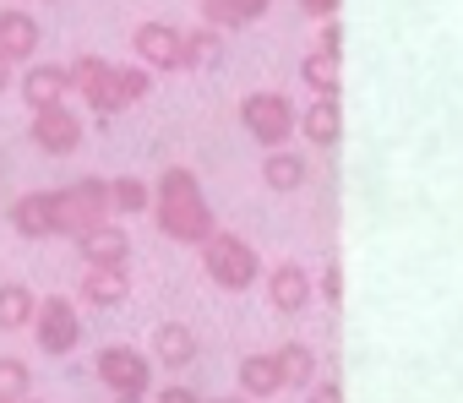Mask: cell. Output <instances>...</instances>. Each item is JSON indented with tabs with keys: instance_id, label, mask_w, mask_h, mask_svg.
I'll use <instances>...</instances> for the list:
<instances>
[{
	"instance_id": "1",
	"label": "cell",
	"mask_w": 463,
	"mask_h": 403,
	"mask_svg": "<svg viewBox=\"0 0 463 403\" xmlns=\"http://www.w3.org/2000/svg\"><path fill=\"white\" fill-rule=\"evenodd\" d=\"M147 208H158V230H164L169 240H180V246H202V240L218 230L207 196H202V185H196V174H191L185 164H175V169L158 174V191H153Z\"/></svg>"
},
{
	"instance_id": "2",
	"label": "cell",
	"mask_w": 463,
	"mask_h": 403,
	"mask_svg": "<svg viewBox=\"0 0 463 403\" xmlns=\"http://www.w3.org/2000/svg\"><path fill=\"white\" fill-rule=\"evenodd\" d=\"M66 82H71L99 115H120V109L142 104L147 88H153V77H147L142 66H115V61H104V55H77V61L66 66Z\"/></svg>"
},
{
	"instance_id": "3",
	"label": "cell",
	"mask_w": 463,
	"mask_h": 403,
	"mask_svg": "<svg viewBox=\"0 0 463 403\" xmlns=\"http://www.w3.org/2000/svg\"><path fill=\"white\" fill-rule=\"evenodd\" d=\"M202 273L218 284V289H251L257 278H262V257H257V246L246 240V235H235V230H213L207 240H202Z\"/></svg>"
},
{
	"instance_id": "4",
	"label": "cell",
	"mask_w": 463,
	"mask_h": 403,
	"mask_svg": "<svg viewBox=\"0 0 463 403\" xmlns=\"http://www.w3.org/2000/svg\"><path fill=\"white\" fill-rule=\"evenodd\" d=\"M50 208H55V235H71L77 240L82 230H93V224L109 219V191H104L99 174H77L71 185L50 191Z\"/></svg>"
},
{
	"instance_id": "5",
	"label": "cell",
	"mask_w": 463,
	"mask_h": 403,
	"mask_svg": "<svg viewBox=\"0 0 463 403\" xmlns=\"http://www.w3.org/2000/svg\"><path fill=\"white\" fill-rule=\"evenodd\" d=\"M295 104H289V93H279V88H257V93H246L241 98V126H246V136L257 142V147H289V131H295Z\"/></svg>"
},
{
	"instance_id": "6",
	"label": "cell",
	"mask_w": 463,
	"mask_h": 403,
	"mask_svg": "<svg viewBox=\"0 0 463 403\" xmlns=\"http://www.w3.org/2000/svg\"><path fill=\"white\" fill-rule=\"evenodd\" d=\"M28 327H33V338H39L44 354H71L82 343V316H77L71 295H44L33 305V322Z\"/></svg>"
},
{
	"instance_id": "7",
	"label": "cell",
	"mask_w": 463,
	"mask_h": 403,
	"mask_svg": "<svg viewBox=\"0 0 463 403\" xmlns=\"http://www.w3.org/2000/svg\"><path fill=\"white\" fill-rule=\"evenodd\" d=\"M99 381L115 398H142L153 387V360L131 343H109V349H99Z\"/></svg>"
},
{
	"instance_id": "8",
	"label": "cell",
	"mask_w": 463,
	"mask_h": 403,
	"mask_svg": "<svg viewBox=\"0 0 463 403\" xmlns=\"http://www.w3.org/2000/svg\"><path fill=\"white\" fill-rule=\"evenodd\" d=\"M131 55L147 77L153 71H180V28L175 23H142L131 33Z\"/></svg>"
},
{
	"instance_id": "9",
	"label": "cell",
	"mask_w": 463,
	"mask_h": 403,
	"mask_svg": "<svg viewBox=\"0 0 463 403\" xmlns=\"http://www.w3.org/2000/svg\"><path fill=\"white\" fill-rule=\"evenodd\" d=\"M28 136H33V147H44V153H77V147H82V120H77V109H71V104L33 109Z\"/></svg>"
},
{
	"instance_id": "10",
	"label": "cell",
	"mask_w": 463,
	"mask_h": 403,
	"mask_svg": "<svg viewBox=\"0 0 463 403\" xmlns=\"http://www.w3.org/2000/svg\"><path fill=\"white\" fill-rule=\"evenodd\" d=\"M77 251H82L88 267H126L131 262V235H126L120 219H104V224L77 235Z\"/></svg>"
},
{
	"instance_id": "11",
	"label": "cell",
	"mask_w": 463,
	"mask_h": 403,
	"mask_svg": "<svg viewBox=\"0 0 463 403\" xmlns=\"http://www.w3.org/2000/svg\"><path fill=\"white\" fill-rule=\"evenodd\" d=\"M311 273L300 267V262H273L268 267V305L273 311H284V316H295V311H306L311 305Z\"/></svg>"
},
{
	"instance_id": "12",
	"label": "cell",
	"mask_w": 463,
	"mask_h": 403,
	"mask_svg": "<svg viewBox=\"0 0 463 403\" xmlns=\"http://www.w3.org/2000/svg\"><path fill=\"white\" fill-rule=\"evenodd\" d=\"M6 219H12V230H17L23 240H50V235H55V208H50V191H28V196H17Z\"/></svg>"
},
{
	"instance_id": "13",
	"label": "cell",
	"mask_w": 463,
	"mask_h": 403,
	"mask_svg": "<svg viewBox=\"0 0 463 403\" xmlns=\"http://www.w3.org/2000/svg\"><path fill=\"white\" fill-rule=\"evenodd\" d=\"M39 23L28 17V12H17V6H6L0 12V55H6V66H17V61H28L33 50H39Z\"/></svg>"
},
{
	"instance_id": "14",
	"label": "cell",
	"mask_w": 463,
	"mask_h": 403,
	"mask_svg": "<svg viewBox=\"0 0 463 403\" xmlns=\"http://www.w3.org/2000/svg\"><path fill=\"white\" fill-rule=\"evenodd\" d=\"M295 131H306V142H317V147H333V142L344 136V109H338V98H311V104L295 115Z\"/></svg>"
},
{
	"instance_id": "15",
	"label": "cell",
	"mask_w": 463,
	"mask_h": 403,
	"mask_svg": "<svg viewBox=\"0 0 463 403\" xmlns=\"http://www.w3.org/2000/svg\"><path fill=\"white\" fill-rule=\"evenodd\" d=\"M196 333L185 327V322H158L153 327V354H158V365H169V370H185L191 360H196Z\"/></svg>"
},
{
	"instance_id": "16",
	"label": "cell",
	"mask_w": 463,
	"mask_h": 403,
	"mask_svg": "<svg viewBox=\"0 0 463 403\" xmlns=\"http://www.w3.org/2000/svg\"><path fill=\"white\" fill-rule=\"evenodd\" d=\"M66 93H71L66 66H28V77H23L28 109H55V104H66Z\"/></svg>"
},
{
	"instance_id": "17",
	"label": "cell",
	"mask_w": 463,
	"mask_h": 403,
	"mask_svg": "<svg viewBox=\"0 0 463 403\" xmlns=\"http://www.w3.org/2000/svg\"><path fill=\"white\" fill-rule=\"evenodd\" d=\"M126 295H131V273L126 267H88L82 273V300L88 305L115 311V305H126Z\"/></svg>"
},
{
	"instance_id": "18",
	"label": "cell",
	"mask_w": 463,
	"mask_h": 403,
	"mask_svg": "<svg viewBox=\"0 0 463 403\" xmlns=\"http://www.w3.org/2000/svg\"><path fill=\"white\" fill-rule=\"evenodd\" d=\"M273 365H279V381L289 392H306L317 381V349L311 343H279L273 349Z\"/></svg>"
},
{
	"instance_id": "19",
	"label": "cell",
	"mask_w": 463,
	"mask_h": 403,
	"mask_svg": "<svg viewBox=\"0 0 463 403\" xmlns=\"http://www.w3.org/2000/svg\"><path fill=\"white\" fill-rule=\"evenodd\" d=\"M241 392H246V398H257V403H268V398H279V392H284L279 365H273V349H257V354H246V360H241Z\"/></svg>"
},
{
	"instance_id": "20",
	"label": "cell",
	"mask_w": 463,
	"mask_h": 403,
	"mask_svg": "<svg viewBox=\"0 0 463 403\" xmlns=\"http://www.w3.org/2000/svg\"><path fill=\"white\" fill-rule=\"evenodd\" d=\"M268 12V0H202V28L223 33V28H246Z\"/></svg>"
},
{
	"instance_id": "21",
	"label": "cell",
	"mask_w": 463,
	"mask_h": 403,
	"mask_svg": "<svg viewBox=\"0 0 463 403\" xmlns=\"http://www.w3.org/2000/svg\"><path fill=\"white\" fill-rule=\"evenodd\" d=\"M33 305H39V295L28 284L6 278V284H0V333H23L33 322Z\"/></svg>"
},
{
	"instance_id": "22",
	"label": "cell",
	"mask_w": 463,
	"mask_h": 403,
	"mask_svg": "<svg viewBox=\"0 0 463 403\" xmlns=\"http://www.w3.org/2000/svg\"><path fill=\"white\" fill-rule=\"evenodd\" d=\"M104 191H109V219L147 213V202H153L147 180H137V174H115V180H104Z\"/></svg>"
},
{
	"instance_id": "23",
	"label": "cell",
	"mask_w": 463,
	"mask_h": 403,
	"mask_svg": "<svg viewBox=\"0 0 463 403\" xmlns=\"http://www.w3.org/2000/svg\"><path fill=\"white\" fill-rule=\"evenodd\" d=\"M306 158L300 153H289V147H273L268 158H262V180H268V191H300L306 185Z\"/></svg>"
},
{
	"instance_id": "24",
	"label": "cell",
	"mask_w": 463,
	"mask_h": 403,
	"mask_svg": "<svg viewBox=\"0 0 463 403\" xmlns=\"http://www.w3.org/2000/svg\"><path fill=\"white\" fill-rule=\"evenodd\" d=\"M300 82H306L317 98H338V61L322 55V50H311V55L300 61Z\"/></svg>"
},
{
	"instance_id": "25",
	"label": "cell",
	"mask_w": 463,
	"mask_h": 403,
	"mask_svg": "<svg viewBox=\"0 0 463 403\" xmlns=\"http://www.w3.org/2000/svg\"><path fill=\"white\" fill-rule=\"evenodd\" d=\"M218 55V33L213 28H180V71H196Z\"/></svg>"
},
{
	"instance_id": "26",
	"label": "cell",
	"mask_w": 463,
	"mask_h": 403,
	"mask_svg": "<svg viewBox=\"0 0 463 403\" xmlns=\"http://www.w3.org/2000/svg\"><path fill=\"white\" fill-rule=\"evenodd\" d=\"M33 392V370L17 354H0V403H23Z\"/></svg>"
},
{
	"instance_id": "27",
	"label": "cell",
	"mask_w": 463,
	"mask_h": 403,
	"mask_svg": "<svg viewBox=\"0 0 463 403\" xmlns=\"http://www.w3.org/2000/svg\"><path fill=\"white\" fill-rule=\"evenodd\" d=\"M311 289H322V300H327V305H338V300H344V267H338V262H327V267H322V278H311Z\"/></svg>"
},
{
	"instance_id": "28",
	"label": "cell",
	"mask_w": 463,
	"mask_h": 403,
	"mask_svg": "<svg viewBox=\"0 0 463 403\" xmlns=\"http://www.w3.org/2000/svg\"><path fill=\"white\" fill-rule=\"evenodd\" d=\"M317 50H322V55H333V61L344 55V23H338V17H327V23H322V33H317Z\"/></svg>"
},
{
	"instance_id": "29",
	"label": "cell",
	"mask_w": 463,
	"mask_h": 403,
	"mask_svg": "<svg viewBox=\"0 0 463 403\" xmlns=\"http://www.w3.org/2000/svg\"><path fill=\"white\" fill-rule=\"evenodd\" d=\"M306 403H344V392H338V381H311Z\"/></svg>"
},
{
	"instance_id": "30",
	"label": "cell",
	"mask_w": 463,
	"mask_h": 403,
	"mask_svg": "<svg viewBox=\"0 0 463 403\" xmlns=\"http://www.w3.org/2000/svg\"><path fill=\"white\" fill-rule=\"evenodd\" d=\"M300 6H306L317 23H327V17H338V6H344V0H300Z\"/></svg>"
},
{
	"instance_id": "31",
	"label": "cell",
	"mask_w": 463,
	"mask_h": 403,
	"mask_svg": "<svg viewBox=\"0 0 463 403\" xmlns=\"http://www.w3.org/2000/svg\"><path fill=\"white\" fill-rule=\"evenodd\" d=\"M158 403H202V398H196L191 387H164V392H158Z\"/></svg>"
},
{
	"instance_id": "32",
	"label": "cell",
	"mask_w": 463,
	"mask_h": 403,
	"mask_svg": "<svg viewBox=\"0 0 463 403\" xmlns=\"http://www.w3.org/2000/svg\"><path fill=\"white\" fill-rule=\"evenodd\" d=\"M12 82V66H6V55H0V88H6Z\"/></svg>"
},
{
	"instance_id": "33",
	"label": "cell",
	"mask_w": 463,
	"mask_h": 403,
	"mask_svg": "<svg viewBox=\"0 0 463 403\" xmlns=\"http://www.w3.org/2000/svg\"><path fill=\"white\" fill-rule=\"evenodd\" d=\"M207 403H246V398H229V392H223V398H207Z\"/></svg>"
},
{
	"instance_id": "34",
	"label": "cell",
	"mask_w": 463,
	"mask_h": 403,
	"mask_svg": "<svg viewBox=\"0 0 463 403\" xmlns=\"http://www.w3.org/2000/svg\"><path fill=\"white\" fill-rule=\"evenodd\" d=\"M109 403H142V398H109Z\"/></svg>"
},
{
	"instance_id": "35",
	"label": "cell",
	"mask_w": 463,
	"mask_h": 403,
	"mask_svg": "<svg viewBox=\"0 0 463 403\" xmlns=\"http://www.w3.org/2000/svg\"><path fill=\"white\" fill-rule=\"evenodd\" d=\"M23 403H44V398H23Z\"/></svg>"
}]
</instances>
